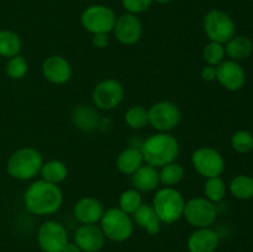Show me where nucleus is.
<instances>
[{"mask_svg": "<svg viewBox=\"0 0 253 252\" xmlns=\"http://www.w3.org/2000/svg\"><path fill=\"white\" fill-rule=\"evenodd\" d=\"M63 194L58 185L44 179L29 185L24 194L25 208L34 215H51L61 208Z\"/></svg>", "mask_w": 253, "mask_h": 252, "instance_id": "nucleus-1", "label": "nucleus"}, {"mask_svg": "<svg viewBox=\"0 0 253 252\" xmlns=\"http://www.w3.org/2000/svg\"><path fill=\"white\" fill-rule=\"evenodd\" d=\"M143 161L155 168L174 162L179 155V143L174 136L166 132L150 136L141 146Z\"/></svg>", "mask_w": 253, "mask_h": 252, "instance_id": "nucleus-2", "label": "nucleus"}, {"mask_svg": "<svg viewBox=\"0 0 253 252\" xmlns=\"http://www.w3.org/2000/svg\"><path fill=\"white\" fill-rule=\"evenodd\" d=\"M43 160L41 153L32 147H22L15 151L7 161V173L15 179L27 180L41 172Z\"/></svg>", "mask_w": 253, "mask_h": 252, "instance_id": "nucleus-3", "label": "nucleus"}, {"mask_svg": "<svg viewBox=\"0 0 253 252\" xmlns=\"http://www.w3.org/2000/svg\"><path fill=\"white\" fill-rule=\"evenodd\" d=\"M184 198L173 187H166L158 190L153 199V209L161 221L173 224L183 215Z\"/></svg>", "mask_w": 253, "mask_h": 252, "instance_id": "nucleus-4", "label": "nucleus"}, {"mask_svg": "<svg viewBox=\"0 0 253 252\" xmlns=\"http://www.w3.org/2000/svg\"><path fill=\"white\" fill-rule=\"evenodd\" d=\"M204 31L208 39L212 42L226 43L235 36V22L227 12L222 10H210L204 16Z\"/></svg>", "mask_w": 253, "mask_h": 252, "instance_id": "nucleus-5", "label": "nucleus"}, {"mask_svg": "<svg viewBox=\"0 0 253 252\" xmlns=\"http://www.w3.org/2000/svg\"><path fill=\"white\" fill-rule=\"evenodd\" d=\"M81 22L90 34H109L115 26L116 15L113 9L105 5H90L82 12Z\"/></svg>", "mask_w": 253, "mask_h": 252, "instance_id": "nucleus-6", "label": "nucleus"}, {"mask_svg": "<svg viewBox=\"0 0 253 252\" xmlns=\"http://www.w3.org/2000/svg\"><path fill=\"white\" fill-rule=\"evenodd\" d=\"M104 235L114 241H125L132 234V220L120 208H110L101 216Z\"/></svg>", "mask_w": 253, "mask_h": 252, "instance_id": "nucleus-7", "label": "nucleus"}, {"mask_svg": "<svg viewBox=\"0 0 253 252\" xmlns=\"http://www.w3.org/2000/svg\"><path fill=\"white\" fill-rule=\"evenodd\" d=\"M183 215L192 226L209 227L216 220L217 211L214 203L207 198H192L184 205Z\"/></svg>", "mask_w": 253, "mask_h": 252, "instance_id": "nucleus-8", "label": "nucleus"}, {"mask_svg": "<svg viewBox=\"0 0 253 252\" xmlns=\"http://www.w3.org/2000/svg\"><path fill=\"white\" fill-rule=\"evenodd\" d=\"M192 163L195 170L205 178L220 177L225 169L224 157L211 147H200L193 153Z\"/></svg>", "mask_w": 253, "mask_h": 252, "instance_id": "nucleus-9", "label": "nucleus"}, {"mask_svg": "<svg viewBox=\"0 0 253 252\" xmlns=\"http://www.w3.org/2000/svg\"><path fill=\"white\" fill-rule=\"evenodd\" d=\"M180 120V110L172 101H160L148 110V124L160 132L173 130Z\"/></svg>", "mask_w": 253, "mask_h": 252, "instance_id": "nucleus-10", "label": "nucleus"}, {"mask_svg": "<svg viewBox=\"0 0 253 252\" xmlns=\"http://www.w3.org/2000/svg\"><path fill=\"white\" fill-rule=\"evenodd\" d=\"M124 98V88L115 79H105L93 91L94 105L101 110H113L120 105Z\"/></svg>", "mask_w": 253, "mask_h": 252, "instance_id": "nucleus-11", "label": "nucleus"}, {"mask_svg": "<svg viewBox=\"0 0 253 252\" xmlns=\"http://www.w3.org/2000/svg\"><path fill=\"white\" fill-rule=\"evenodd\" d=\"M37 240L41 249L46 252H62L68 244L66 229L57 221L43 222L37 232Z\"/></svg>", "mask_w": 253, "mask_h": 252, "instance_id": "nucleus-12", "label": "nucleus"}, {"mask_svg": "<svg viewBox=\"0 0 253 252\" xmlns=\"http://www.w3.org/2000/svg\"><path fill=\"white\" fill-rule=\"evenodd\" d=\"M216 81L226 90H240L246 83V73L237 61H222L216 66Z\"/></svg>", "mask_w": 253, "mask_h": 252, "instance_id": "nucleus-13", "label": "nucleus"}, {"mask_svg": "<svg viewBox=\"0 0 253 252\" xmlns=\"http://www.w3.org/2000/svg\"><path fill=\"white\" fill-rule=\"evenodd\" d=\"M115 37L124 44H133L141 39L142 35V24L135 14H124L116 19L114 26Z\"/></svg>", "mask_w": 253, "mask_h": 252, "instance_id": "nucleus-14", "label": "nucleus"}, {"mask_svg": "<svg viewBox=\"0 0 253 252\" xmlns=\"http://www.w3.org/2000/svg\"><path fill=\"white\" fill-rule=\"evenodd\" d=\"M76 245L85 252H96L105 244V235L96 225H82L74 234Z\"/></svg>", "mask_w": 253, "mask_h": 252, "instance_id": "nucleus-15", "label": "nucleus"}, {"mask_svg": "<svg viewBox=\"0 0 253 252\" xmlns=\"http://www.w3.org/2000/svg\"><path fill=\"white\" fill-rule=\"evenodd\" d=\"M42 73L48 82L53 84H63L72 77V67L66 58L61 56L47 57L42 63Z\"/></svg>", "mask_w": 253, "mask_h": 252, "instance_id": "nucleus-16", "label": "nucleus"}, {"mask_svg": "<svg viewBox=\"0 0 253 252\" xmlns=\"http://www.w3.org/2000/svg\"><path fill=\"white\" fill-rule=\"evenodd\" d=\"M103 214V204L95 198H83L74 205V216L84 225L96 224L101 219Z\"/></svg>", "mask_w": 253, "mask_h": 252, "instance_id": "nucleus-17", "label": "nucleus"}, {"mask_svg": "<svg viewBox=\"0 0 253 252\" xmlns=\"http://www.w3.org/2000/svg\"><path fill=\"white\" fill-rule=\"evenodd\" d=\"M219 245V235L209 227H202L193 232L188 240L190 252H214Z\"/></svg>", "mask_w": 253, "mask_h": 252, "instance_id": "nucleus-18", "label": "nucleus"}, {"mask_svg": "<svg viewBox=\"0 0 253 252\" xmlns=\"http://www.w3.org/2000/svg\"><path fill=\"white\" fill-rule=\"evenodd\" d=\"M160 183V173L157 168L150 165L141 166L132 174V184L136 190L140 192H151L156 189Z\"/></svg>", "mask_w": 253, "mask_h": 252, "instance_id": "nucleus-19", "label": "nucleus"}, {"mask_svg": "<svg viewBox=\"0 0 253 252\" xmlns=\"http://www.w3.org/2000/svg\"><path fill=\"white\" fill-rule=\"evenodd\" d=\"M225 53L232 61L249 58L253 52V42L247 36H234L225 43Z\"/></svg>", "mask_w": 253, "mask_h": 252, "instance_id": "nucleus-20", "label": "nucleus"}, {"mask_svg": "<svg viewBox=\"0 0 253 252\" xmlns=\"http://www.w3.org/2000/svg\"><path fill=\"white\" fill-rule=\"evenodd\" d=\"M143 156L141 150L128 147L124 150L116 160V167L124 174H133L142 166Z\"/></svg>", "mask_w": 253, "mask_h": 252, "instance_id": "nucleus-21", "label": "nucleus"}, {"mask_svg": "<svg viewBox=\"0 0 253 252\" xmlns=\"http://www.w3.org/2000/svg\"><path fill=\"white\" fill-rule=\"evenodd\" d=\"M133 219L138 226L143 227L148 234L156 235L160 231V217L156 214L153 207L148 204H142L135 212Z\"/></svg>", "mask_w": 253, "mask_h": 252, "instance_id": "nucleus-22", "label": "nucleus"}, {"mask_svg": "<svg viewBox=\"0 0 253 252\" xmlns=\"http://www.w3.org/2000/svg\"><path fill=\"white\" fill-rule=\"evenodd\" d=\"M72 120H73L74 125L81 128L82 131L90 132V131L95 130V127L98 126V114L89 106L79 105L78 108L74 109L73 114H72Z\"/></svg>", "mask_w": 253, "mask_h": 252, "instance_id": "nucleus-23", "label": "nucleus"}, {"mask_svg": "<svg viewBox=\"0 0 253 252\" xmlns=\"http://www.w3.org/2000/svg\"><path fill=\"white\" fill-rule=\"evenodd\" d=\"M21 40L19 35L10 30H1L0 31V56L11 58L17 56L21 51Z\"/></svg>", "mask_w": 253, "mask_h": 252, "instance_id": "nucleus-24", "label": "nucleus"}, {"mask_svg": "<svg viewBox=\"0 0 253 252\" xmlns=\"http://www.w3.org/2000/svg\"><path fill=\"white\" fill-rule=\"evenodd\" d=\"M41 174L42 179L53 183V184H58V183H62L66 179L67 174H68V169H67V166L62 161L52 160L42 165Z\"/></svg>", "mask_w": 253, "mask_h": 252, "instance_id": "nucleus-25", "label": "nucleus"}, {"mask_svg": "<svg viewBox=\"0 0 253 252\" xmlns=\"http://www.w3.org/2000/svg\"><path fill=\"white\" fill-rule=\"evenodd\" d=\"M230 192L236 199L249 200L253 198V177L239 174L230 182Z\"/></svg>", "mask_w": 253, "mask_h": 252, "instance_id": "nucleus-26", "label": "nucleus"}, {"mask_svg": "<svg viewBox=\"0 0 253 252\" xmlns=\"http://www.w3.org/2000/svg\"><path fill=\"white\" fill-rule=\"evenodd\" d=\"M184 177V168L179 163H168L163 166L160 173V182L166 187H173L178 184Z\"/></svg>", "mask_w": 253, "mask_h": 252, "instance_id": "nucleus-27", "label": "nucleus"}, {"mask_svg": "<svg viewBox=\"0 0 253 252\" xmlns=\"http://www.w3.org/2000/svg\"><path fill=\"white\" fill-rule=\"evenodd\" d=\"M205 197L211 203H219L226 195V184L220 177L208 178L204 187Z\"/></svg>", "mask_w": 253, "mask_h": 252, "instance_id": "nucleus-28", "label": "nucleus"}, {"mask_svg": "<svg viewBox=\"0 0 253 252\" xmlns=\"http://www.w3.org/2000/svg\"><path fill=\"white\" fill-rule=\"evenodd\" d=\"M125 123L135 130L145 127L148 124V110L141 105L131 106L125 114Z\"/></svg>", "mask_w": 253, "mask_h": 252, "instance_id": "nucleus-29", "label": "nucleus"}, {"mask_svg": "<svg viewBox=\"0 0 253 252\" xmlns=\"http://www.w3.org/2000/svg\"><path fill=\"white\" fill-rule=\"evenodd\" d=\"M119 205H120V209L126 214H133L142 205V197H141L140 192L136 189L125 190L120 195Z\"/></svg>", "mask_w": 253, "mask_h": 252, "instance_id": "nucleus-30", "label": "nucleus"}, {"mask_svg": "<svg viewBox=\"0 0 253 252\" xmlns=\"http://www.w3.org/2000/svg\"><path fill=\"white\" fill-rule=\"evenodd\" d=\"M231 146L236 152L249 153L253 150V135L247 130L236 131L231 136Z\"/></svg>", "mask_w": 253, "mask_h": 252, "instance_id": "nucleus-31", "label": "nucleus"}, {"mask_svg": "<svg viewBox=\"0 0 253 252\" xmlns=\"http://www.w3.org/2000/svg\"><path fill=\"white\" fill-rule=\"evenodd\" d=\"M225 47L222 43H219V42H212L210 41L209 43L205 46L204 48V56L205 62H207L209 66H219L225 58Z\"/></svg>", "mask_w": 253, "mask_h": 252, "instance_id": "nucleus-32", "label": "nucleus"}, {"mask_svg": "<svg viewBox=\"0 0 253 252\" xmlns=\"http://www.w3.org/2000/svg\"><path fill=\"white\" fill-rule=\"evenodd\" d=\"M6 74L11 79H21L27 73V62L22 56H17L9 58L6 63Z\"/></svg>", "mask_w": 253, "mask_h": 252, "instance_id": "nucleus-33", "label": "nucleus"}, {"mask_svg": "<svg viewBox=\"0 0 253 252\" xmlns=\"http://www.w3.org/2000/svg\"><path fill=\"white\" fill-rule=\"evenodd\" d=\"M121 1L126 11L137 15L150 9L153 0H121Z\"/></svg>", "mask_w": 253, "mask_h": 252, "instance_id": "nucleus-34", "label": "nucleus"}, {"mask_svg": "<svg viewBox=\"0 0 253 252\" xmlns=\"http://www.w3.org/2000/svg\"><path fill=\"white\" fill-rule=\"evenodd\" d=\"M200 74H202V78L205 82H214L216 79V67L208 64L207 67L202 69V73Z\"/></svg>", "mask_w": 253, "mask_h": 252, "instance_id": "nucleus-35", "label": "nucleus"}, {"mask_svg": "<svg viewBox=\"0 0 253 252\" xmlns=\"http://www.w3.org/2000/svg\"><path fill=\"white\" fill-rule=\"evenodd\" d=\"M91 42H93L94 47H96V48H105V47L108 46V43H109L108 34H96V35H94Z\"/></svg>", "mask_w": 253, "mask_h": 252, "instance_id": "nucleus-36", "label": "nucleus"}, {"mask_svg": "<svg viewBox=\"0 0 253 252\" xmlns=\"http://www.w3.org/2000/svg\"><path fill=\"white\" fill-rule=\"evenodd\" d=\"M82 250L77 246L76 244H67L64 246V249L62 250V252H81Z\"/></svg>", "mask_w": 253, "mask_h": 252, "instance_id": "nucleus-37", "label": "nucleus"}, {"mask_svg": "<svg viewBox=\"0 0 253 252\" xmlns=\"http://www.w3.org/2000/svg\"><path fill=\"white\" fill-rule=\"evenodd\" d=\"M153 1L158 2V4H161V5H166V4H169V2H172L173 0H153Z\"/></svg>", "mask_w": 253, "mask_h": 252, "instance_id": "nucleus-38", "label": "nucleus"}, {"mask_svg": "<svg viewBox=\"0 0 253 252\" xmlns=\"http://www.w3.org/2000/svg\"><path fill=\"white\" fill-rule=\"evenodd\" d=\"M252 151H253V150H252Z\"/></svg>", "mask_w": 253, "mask_h": 252, "instance_id": "nucleus-39", "label": "nucleus"}]
</instances>
